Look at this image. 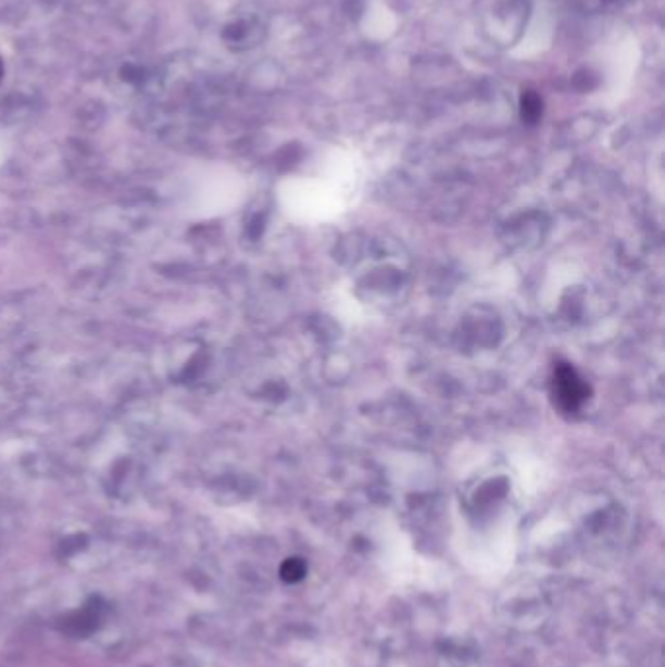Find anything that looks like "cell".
<instances>
[{"label": "cell", "instance_id": "277c9868", "mask_svg": "<svg viewBox=\"0 0 665 667\" xmlns=\"http://www.w3.org/2000/svg\"><path fill=\"white\" fill-rule=\"evenodd\" d=\"M2 75H4V65H2V59H0V80H2Z\"/></svg>", "mask_w": 665, "mask_h": 667}, {"label": "cell", "instance_id": "6da1fadb", "mask_svg": "<svg viewBox=\"0 0 665 667\" xmlns=\"http://www.w3.org/2000/svg\"><path fill=\"white\" fill-rule=\"evenodd\" d=\"M590 385L581 379L572 365L561 363L554 369L552 397H554V402L562 412L574 414V412L580 411L581 404L590 399Z\"/></svg>", "mask_w": 665, "mask_h": 667}, {"label": "cell", "instance_id": "3957f363", "mask_svg": "<svg viewBox=\"0 0 665 667\" xmlns=\"http://www.w3.org/2000/svg\"><path fill=\"white\" fill-rule=\"evenodd\" d=\"M542 104L541 98L532 92H527L523 96L522 100V115L523 122L527 124H535L539 117H541Z\"/></svg>", "mask_w": 665, "mask_h": 667}, {"label": "cell", "instance_id": "7a4b0ae2", "mask_svg": "<svg viewBox=\"0 0 665 667\" xmlns=\"http://www.w3.org/2000/svg\"><path fill=\"white\" fill-rule=\"evenodd\" d=\"M96 627H98V611L95 607H86V609L78 611L75 615H71L67 622H65V630L71 632V634H75V637H86Z\"/></svg>", "mask_w": 665, "mask_h": 667}]
</instances>
